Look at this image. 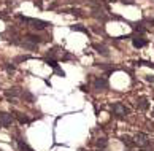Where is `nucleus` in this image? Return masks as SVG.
Listing matches in <instances>:
<instances>
[{"label":"nucleus","mask_w":154,"mask_h":151,"mask_svg":"<svg viewBox=\"0 0 154 151\" xmlns=\"http://www.w3.org/2000/svg\"><path fill=\"white\" fill-rule=\"evenodd\" d=\"M19 19L24 22H29V24H32V27L35 30H43L46 29L48 26H51L48 21H41V19H32V18H24V16H19Z\"/></svg>","instance_id":"f257e3e1"},{"label":"nucleus","mask_w":154,"mask_h":151,"mask_svg":"<svg viewBox=\"0 0 154 151\" xmlns=\"http://www.w3.org/2000/svg\"><path fill=\"white\" fill-rule=\"evenodd\" d=\"M111 110H113V115H116L118 118H122V116L129 115V108H127L124 103H121V102L115 103V105L111 107Z\"/></svg>","instance_id":"f03ea898"},{"label":"nucleus","mask_w":154,"mask_h":151,"mask_svg":"<svg viewBox=\"0 0 154 151\" xmlns=\"http://www.w3.org/2000/svg\"><path fill=\"white\" fill-rule=\"evenodd\" d=\"M94 88L95 89H106L108 88V81H106V78H102V76H100V78H95V81H94Z\"/></svg>","instance_id":"7ed1b4c3"},{"label":"nucleus","mask_w":154,"mask_h":151,"mask_svg":"<svg viewBox=\"0 0 154 151\" xmlns=\"http://www.w3.org/2000/svg\"><path fill=\"white\" fill-rule=\"evenodd\" d=\"M0 123H2V126L3 127H8L10 124L13 123V116L11 115H8V113H0Z\"/></svg>","instance_id":"20e7f679"},{"label":"nucleus","mask_w":154,"mask_h":151,"mask_svg":"<svg viewBox=\"0 0 154 151\" xmlns=\"http://www.w3.org/2000/svg\"><path fill=\"white\" fill-rule=\"evenodd\" d=\"M137 145H140V146H149V140H148V137L145 135V134H137Z\"/></svg>","instance_id":"39448f33"},{"label":"nucleus","mask_w":154,"mask_h":151,"mask_svg":"<svg viewBox=\"0 0 154 151\" xmlns=\"http://www.w3.org/2000/svg\"><path fill=\"white\" fill-rule=\"evenodd\" d=\"M5 97H8L10 99V102H13V99L15 97H19L21 96V92H19V89H16V88H13V89H8V91H5Z\"/></svg>","instance_id":"423d86ee"},{"label":"nucleus","mask_w":154,"mask_h":151,"mask_svg":"<svg viewBox=\"0 0 154 151\" xmlns=\"http://www.w3.org/2000/svg\"><path fill=\"white\" fill-rule=\"evenodd\" d=\"M132 45L135 46V48H143V46L146 45V40L143 38V37H133V38H132Z\"/></svg>","instance_id":"0eeeda50"},{"label":"nucleus","mask_w":154,"mask_h":151,"mask_svg":"<svg viewBox=\"0 0 154 151\" xmlns=\"http://www.w3.org/2000/svg\"><path fill=\"white\" fill-rule=\"evenodd\" d=\"M138 108H142V110H148L149 108V102H148V99H145V97H142V99H138Z\"/></svg>","instance_id":"6e6552de"},{"label":"nucleus","mask_w":154,"mask_h":151,"mask_svg":"<svg viewBox=\"0 0 154 151\" xmlns=\"http://www.w3.org/2000/svg\"><path fill=\"white\" fill-rule=\"evenodd\" d=\"M121 140H122V143H126L127 146H135L137 145V143L132 140V137H129V135H122Z\"/></svg>","instance_id":"1a4fd4ad"},{"label":"nucleus","mask_w":154,"mask_h":151,"mask_svg":"<svg viewBox=\"0 0 154 151\" xmlns=\"http://www.w3.org/2000/svg\"><path fill=\"white\" fill-rule=\"evenodd\" d=\"M15 116L18 118V121H19L21 124H29V123H30V118H27V116L21 115V113H15Z\"/></svg>","instance_id":"9d476101"},{"label":"nucleus","mask_w":154,"mask_h":151,"mask_svg":"<svg viewBox=\"0 0 154 151\" xmlns=\"http://www.w3.org/2000/svg\"><path fill=\"white\" fill-rule=\"evenodd\" d=\"M92 48H94V49H97V53H100V54H103V56H108V49H106L105 46H100V45H94Z\"/></svg>","instance_id":"9b49d317"},{"label":"nucleus","mask_w":154,"mask_h":151,"mask_svg":"<svg viewBox=\"0 0 154 151\" xmlns=\"http://www.w3.org/2000/svg\"><path fill=\"white\" fill-rule=\"evenodd\" d=\"M18 145H19V150H21V151H33L30 146H29L27 143H24L22 140H18Z\"/></svg>","instance_id":"f8f14e48"},{"label":"nucleus","mask_w":154,"mask_h":151,"mask_svg":"<svg viewBox=\"0 0 154 151\" xmlns=\"http://www.w3.org/2000/svg\"><path fill=\"white\" fill-rule=\"evenodd\" d=\"M46 64H48L49 67H52V69L57 67V60H56V59H46Z\"/></svg>","instance_id":"ddd939ff"},{"label":"nucleus","mask_w":154,"mask_h":151,"mask_svg":"<svg viewBox=\"0 0 154 151\" xmlns=\"http://www.w3.org/2000/svg\"><path fill=\"white\" fill-rule=\"evenodd\" d=\"M106 143H108V142H106V139H105V137H102V139H99V140H97V145H99V146H102V148H105V146H106Z\"/></svg>","instance_id":"4468645a"},{"label":"nucleus","mask_w":154,"mask_h":151,"mask_svg":"<svg viewBox=\"0 0 154 151\" xmlns=\"http://www.w3.org/2000/svg\"><path fill=\"white\" fill-rule=\"evenodd\" d=\"M72 30H78V32H84V33H88V29H84L83 26H72Z\"/></svg>","instance_id":"2eb2a0df"},{"label":"nucleus","mask_w":154,"mask_h":151,"mask_svg":"<svg viewBox=\"0 0 154 151\" xmlns=\"http://www.w3.org/2000/svg\"><path fill=\"white\" fill-rule=\"evenodd\" d=\"M22 97H24V99H26V97H27V99L30 100V102H33V96H32L30 92H24V94H22Z\"/></svg>","instance_id":"dca6fc26"},{"label":"nucleus","mask_w":154,"mask_h":151,"mask_svg":"<svg viewBox=\"0 0 154 151\" xmlns=\"http://www.w3.org/2000/svg\"><path fill=\"white\" fill-rule=\"evenodd\" d=\"M5 69H6V72H8V73H11V72H15V70H16V67L15 65H6Z\"/></svg>","instance_id":"f3484780"},{"label":"nucleus","mask_w":154,"mask_h":151,"mask_svg":"<svg viewBox=\"0 0 154 151\" xmlns=\"http://www.w3.org/2000/svg\"><path fill=\"white\" fill-rule=\"evenodd\" d=\"M54 72L57 73V75H61V76H65V72H62V70L59 69V67H56V69H54Z\"/></svg>","instance_id":"a211bd4d"},{"label":"nucleus","mask_w":154,"mask_h":151,"mask_svg":"<svg viewBox=\"0 0 154 151\" xmlns=\"http://www.w3.org/2000/svg\"><path fill=\"white\" fill-rule=\"evenodd\" d=\"M146 81H153V83H154V76H151V75H146Z\"/></svg>","instance_id":"6ab92c4d"},{"label":"nucleus","mask_w":154,"mask_h":151,"mask_svg":"<svg viewBox=\"0 0 154 151\" xmlns=\"http://www.w3.org/2000/svg\"><path fill=\"white\" fill-rule=\"evenodd\" d=\"M149 22H151V24H154V19H151V21H149Z\"/></svg>","instance_id":"aec40b11"},{"label":"nucleus","mask_w":154,"mask_h":151,"mask_svg":"<svg viewBox=\"0 0 154 151\" xmlns=\"http://www.w3.org/2000/svg\"><path fill=\"white\" fill-rule=\"evenodd\" d=\"M153 116H154V112H153Z\"/></svg>","instance_id":"412c9836"}]
</instances>
